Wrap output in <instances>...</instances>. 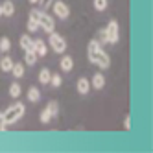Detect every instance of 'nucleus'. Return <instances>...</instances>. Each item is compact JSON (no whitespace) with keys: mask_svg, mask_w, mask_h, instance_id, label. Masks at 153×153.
I'll list each match as a JSON object with an SVG mask.
<instances>
[{"mask_svg":"<svg viewBox=\"0 0 153 153\" xmlns=\"http://www.w3.org/2000/svg\"><path fill=\"white\" fill-rule=\"evenodd\" d=\"M24 113H26V107H24V103H20V102L13 103L11 107H7L6 111H4V122H6V126L19 122V120L24 116Z\"/></svg>","mask_w":153,"mask_h":153,"instance_id":"obj_1","label":"nucleus"},{"mask_svg":"<svg viewBox=\"0 0 153 153\" xmlns=\"http://www.w3.org/2000/svg\"><path fill=\"white\" fill-rule=\"evenodd\" d=\"M89 61L94 63L96 67H100V68H109V65H111V59H109V56H107L102 48L89 50Z\"/></svg>","mask_w":153,"mask_h":153,"instance_id":"obj_2","label":"nucleus"},{"mask_svg":"<svg viewBox=\"0 0 153 153\" xmlns=\"http://www.w3.org/2000/svg\"><path fill=\"white\" fill-rule=\"evenodd\" d=\"M48 45L52 46V50L56 52V53H63L65 50H67V41H65L59 33H56V31H52V33H50Z\"/></svg>","mask_w":153,"mask_h":153,"instance_id":"obj_3","label":"nucleus"},{"mask_svg":"<svg viewBox=\"0 0 153 153\" xmlns=\"http://www.w3.org/2000/svg\"><path fill=\"white\" fill-rule=\"evenodd\" d=\"M37 22H39V28H42L45 31H48V33H52L53 30H56V22H53V19L42 9L41 11V15H39V19H37Z\"/></svg>","mask_w":153,"mask_h":153,"instance_id":"obj_4","label":"nucleus"},{"mask_svg":"<svg viewBox=\"0 0 153 153\" xmlns=\"http://www.w3.org/2000/svg\"><path fill=\"white\" fill-rule=\"evenodd\" d=\"M105 31H107V37H109V45H116L120 41V26H118L116 20H111V22L107 24Z\"/></svg>","mask_w":153,"mask_h":153,"instance_id":"obj_5","label":"nucleus"},{"mask_svg":"<svg viewBox=\"0 0 153 153\" xmlns=\"http://www.w3.org/2000/svg\"><path fill=\"white\" fill-rule=\"evenodd\" d=\"M53 13H56V17L65 20V19H68V15H70V7L65 2H61V0H56V2H53Z\"/></svg>","mask_w":153,"mask_h":153,"instance_id":"obj_6","label":"nucleus"},{"mask_svg":"<svg viewBox=\"0 0 153 153\" xmlns=\"http://www.w3.org/2000/svg\"><path fill=\"white\" fill-rule=\"evenodd\" d=\"M91 87H92V89H96V91H100V89H103V87H105V76H103L102 72H96V74L92 76V81H91Z\"/></svg>","mask_w":153,"mask_h":153,"instance_id":"obj_7","label":"nucleus"},{"mask_svg":"<svg viewBox=\"0 0 153 153\" xmlns=\"http://www.w3.org/2000/svg\"><path fill=\"white\" fill-rule=\"evenodd\" d=\"M0 6H2V17H13L15 4L11 2V0H4V2H0Z\"/></svg>","mask_w":153,"mask_h":153,"instance_id":"obj_8","label":"nucleus"},{"mask_svg":"<svg viewBox=\"0 0 153 153\" xmlns=\"http://www.w3.org/2000/svg\"><path fill=\"white\" fill-rule=\"evenodd\" d=\"M33 52L37 53V56H46V52H48V48H46V42L42 41V39H35L33 41Z\"/></svg>","mask_w":153,"mask_h":153,"instance_id":"obj_9","label":"nucleus"},{"mask_svg":"<svg viewBox=\"0 0 153 153\" xmlns=\"http://www.w3.org/2000/svg\"><path fill=\"white\" fill-rule=\"evenodd\" d=\"M76 89H78L79 94H87V92L91 91V81L87 79V78H79L78 83H76Z\"/></svg>","mask_w":153,"mask_h":153,"instance_id":"obj_10","label":"nucleus"},{"mask_svg":"<svg viewBox=\"0 0 153 153\" xmlns=\"http://www.w3.org/2000/svg\"><path fill=\"white\" fill-rule=\"evenodd\" d=\"M59 67H61L63 72H70V70L74 68V59H72L70 56H63L61 61H59Z\"/></svg>","mask_w":153,"mask_h":153,"instance_id":"obj_11","label":"nucleus"},{"mask_svg":"<svg viewBox=\"0 0 153 153\" xmlns=\"http://www.w3.org/2000/svg\"><path fill=\"white\" fill-rule=\"evenodd\" d=\"M37 53L33 52V48H30V50H24V61H26V65H30V67H33V65L37 63Z\"/></svg>","mask_w":153,"mask_h":153,"instance_id":"obj_12","label":"nucleus"},{"mask_svg":"<svg viewBox=\"0 0 153 153\" xmlns=\"http://www.w3.org/2000/svg\"><path fill=\"white\" fill-rule=\"evenodd\" d=\"M13 59L9 56H4L2 61H0V68H2V72H11V67H13Z\"/></svg>","mask_w":153,"mask_h":153,"instance_id":"obj_13","label":"nucleus"},{"mask_svg":"<svg viewBox=\"0 0 153 153\" xmlns=\"http://www.w3.org/2000/svg\"><path fill=\"white\" fill-rule=\"evenodd\" d=\"M28 100L33 102V103L41 100V91L37 89V87H30V89H28Z\"/></svg>","mask_w":153,"mask_h":153,"instance_id":"obj_14","label":"nucleus"},{"mask_svg":"<svg viewBox=\"0 0 153 153\" xmlns=\"http://www.w3.org/2000/svg\"><path fill=\"white\" fill-rule=\"evenodd\" d=\"M11 74L15 76V78H24V65L22 63H13Z\"/></svg>","mask_w":153,"mask_h":153,"instance_id":"obj_15","label":"nucleus"},{"mask_svg":"<svg viewBox=\"0 0 153 153\" xmlns=\"http://www.w3.org/2000/svg\"><path fill=\"white\" fill-rule=\"evenodd\" d=\"M50 76H52V72H50L48 68H41V72H39V81H41L42 85L50 83Z\"/></svg>","mask_w":153,"mask_h":153,"instance_id":"obj_16","label":"nucleus"},{"mask_svg":"<svg viewBox=\"0 0 153 153\" xmlns=\"http://www.w3.org/2000/svg\"><path fill=\"white\" fill-rule=\"evenodd\" d=\"M31 46H33V41H31L30 35H22V37H20V48H22V50H30Z\"/></svg>","mask_w":153,"mask_h":153,"instance_id":"obj_17","label":"nucleus"},{"mask_svg":"<svg viewBox=\"0 0 153 153\" xmlns=\"http://www.w3.org/2000/svg\"><path fill=\"white\" fill-rule=\"evenodd\" d=\"M9 50H11V41H9V37H2L0 39V52L7 53Z\"/></svg>","mask_w":153,"mask_h":153,"instance_id":"obj_18","label":"nucleus"},{"mask_svg":"<svg viewBox=\"0 0 153 153\" xmlns=\"http://www.w3.org/2000/svg\"><path fill=\"white\" fill-rule=\"evenodd\" d=\"M20 92H22V89H20L19 83H11V85H9V96H11V98H19Z\"/></svg>","mask_w":153,"mask_h":153,"instance_id":"obj_19","label":"nucleus"},{"mask_svg":"<svg viewBox=\"0 0 153 153\" xmlns=\"http://www.w3.org/2000/svg\"><path fill=\"white\" fill-rule=\"evenodd\" d=\"M39 120H41L42 124H48V122H52V113H50V109H48V107L41 111V116H39Z\"/></svg>","mask_w":153,"mask_h":153,"instance_id":"obj_20","label":"nucleus"},{"mask_svg":"<svg viewBox=\"0 0 153 153\" xmlns=\"http://www.w3.org/2000/svg\"><path fill=\"white\" fill-rule=\"evenodd\" d=\"M46 107L50 109V113H52V118H56V116L59 114V103H57V102H50Z\"/></svg>","mask_w":153,"mask_h":153,"instance_id":"obj_21","label":"nucleus"},{"mask_svg":"<svg viewBox=\"0 0 153 153\" xmlns=\"http://www.w3.org/2000/svg\"><path fill=\"white\" fill-rule=\"evenodd\" d=\"M28 31H31V33H33V31H37V30H41L39 28V22H37V20L35 19H28Z\"/></svg>","mask_w":153,"mask_h":153,"instance_id":"obj_22","label":"nucleus"},{"mask_svg":"<svg viewBox=\"0 0 153 153\" xmlns=\"http://www.w3.org/2000/svg\"><path fill=\"white\" fill-rule=\"evenodd\" d=\"M61 74H52L50 76V83L53 85V87H61Z\"/></svg>","mask_w":153,"mask_h":153,"instance_id":"obj_23","label":"nucleus"},{"mask_svg":"<svg viewBox=\"0 0 153 153\" xmlns=\"http://www.w3.org/2000/svg\"><path fill=\"white\" fill-rule=\"evenodd\" d=\"M94 7L98 9V11H103V9L107 7V0H94Z\"/></svg>","mask_w":153,"mask_h":153,"instance_id":"obj_24","label":"nucleus"},{"mask_svg":"<svg viewBox=\"0 0 153 153\" xmlns=\"http://www.w3.org/2000/svg\"><path fill=\"white\" fill-rule=\"evenodd\" d=\"M98 41H100V45H109V37H107V31L105 30L100 31V39H98Z\"/></svg>","mask_w":153,"mask_h":153,"instance_id":"obj_25","label":"nucleus"},{"mask_svg":"<svg viewBox=\"0 0 153 153\" xmlns=\"http://www.w3.org/2000/svg\"><path fill=\"white\" fill-rule=\"evenodd\" d=\"M52 2H53V0H37V4H39L42 9H48V6H50Z\"/></svg>","mask_w":153,"mask_h":153,"instance_id":"obj_26","label":"nucleus"},{"mask_svg":"<svg viewBox=\"0 0 153 153\" xmlns=\"http://www.w3.org/2000/svg\"><path fill=\"white\" fill-rule=\"evenodd\" d=\"M124 127H126V129H127V131H129V129H131V116H129V114H127V116H126V118H124Z\"/></svg>","mask_w":153,"mask_h":153,"instance_id":"obj_27","label":"nucleus"},{"mask_svg":"<svg viewBox=\"0 0 153 153\" xmlns=\"http://www.w3.org/2000/svg\"><path fill=\"white\" fill-rule=\"evenodd\" d=\"M0 126H6V122H4V113H0Z\"/></svg>","mask_w":153,"mask_h":153,"instance_id":"obj_28","label":"nucleus"},{"mask_svg":"<svg viewBox=\"0 0 153 153\" xmlns=\"http://www.w3.org/2000/svg\"><path fill=\"white\" fill-rule=\"evenodd\" d=\"M0 131H6V126H0Z\"/></svg>","mask_w":153,"mask_h":153,"instance_id":"obj_29","label":"nucleus"},{"mask_svg":"<svg viewBox=\"0 0 153 153\" xmlns=\"http://www.w3.org/2000/svg\"><path fill=\"white\" fill-rule=\"evenodd\" d=\"M30 4H37V0H30Z\"/></svg>","mask_w":153,"mask_h":153,"instance_id":"obj_30","label":"nucleus"},{"mask_svg":"<svg viewBox=\"0 0 153 153\" xmlns=\"http://www.w3.org/2000/svg\"><path fill=\"white\" fill-rule=\"evenodd\" d=\"M0 17H2V6H0Z\"/></svg>","mask_w":153,"mask_h":153,"instance_id":"obj_31","label":"nucleus"}]
</instances>
